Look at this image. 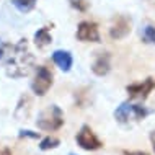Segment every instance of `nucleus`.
<instances>
[{
    "label": "nucleus",
    "mask_w": 155,
    "mask_h": 155,
    "mask_svg": "<svg viewBox=\"0 0 155 155\" xmlns=\"http://www.w3.org/2000/svg\"><path fill=\"white\" fill-rule=\"evenodd\" d=\"M153 88H155V80L152 77H149V78H145V80H142L139 83L127 85L126 91H127L129 98H132V100H145Z\"/></svg>",
    "instance_id": "39448f33"
},
{
    "label": "nucleus",
    "mask_w": 155,
    "mask_h": 155,
    "mask_svg": "<svg viewBox=\"0 0 155 155\" xmlns=\"http://www.w3.org/2000/svg\"><path fill=\"white\" fill-rule=\"evenodd\" d=\"M131 18H127V16L124 15H119L116 16L114 20H113V25L110 28V36L113 39H123L131 33Z\"/></svg>",
    "instance_id": "6e6552de"
},
{
    "label": "nucleus",
    "mask_w": 155,
    "mask_h": 155,
    "mask_svg": "<svg viewBox=\"0 0 155 155\" xmlns=\"http://www.w3.org/2000/svg\"><path fill=\"white\" fill-rule=\"evenodd\" d=\"M70 5L77 8L78 12H85L88 8V0H70Z\"/></svg>",
    "instance_id": "2eb2a0df"
},
{
    "label": "nucleus",
    "mask_w": 155,
    "mask_h": 155,
    "mask_svg": "<svg viewBox=\"0 0 155 155\" xmlns=\"http://www.w3.org/2000/svg\"><path fill=\"white\" fill-rule=\"evenodd\" d=\"M0 155H12V150L7 149V147H3V149H0Z\"/></svg>",
    "instance_id": "a211bd4d"
},
{
    "label": "nucleus",
    "mask_w": 155,
    "mask_h": 155,
    "mask_svg": "<svg viewBox=\"0 0 155 155\" xmlns=\"http://www.w3.org/2000/svg\"><path fill=\"white\" fill-rule=\"evenodd\" d=\"M77 39L83 43H100V31L96 23L82 21L77 28Z\"/></svg>",
    "instance_id": "0eeeda50"
},
{
    "label": "nucleus",
    "mask_w": 155,
    "mask_h": 155,
    "mask_svg": "<svg viewBox=\"0 0 155 155\" xmlns=\"http://www.w3.org/2000/svg\"><path fill=\"white\" fill-rule=\"evenodd\" d=\"M51 43H52V36H51V33H49V28L43 26L35 33V44L39 49H44L46 46H49Z\"/></svg>",
    "instance_id": "9b49d317"
},
{
    "label": "nucleus",
    "mask_w": 155,
    "mask_h": 155,
    "mask_svg": "<svg viewBox=\"0 0 155 155\" xmlns=\"http://www.w3.org/2000/svg\"><path fill=\"white\" fill-rule=\"evenodd\" d=\"M111 57L108 52H100L98 56L95 57L93 61V65H91V70H93L95 75H100V77H103V75H106L110 72L111 69Z\"/></svg>",
    "instance_id": "1a4fd4ad"
},
{
    "label": "nucleus",
    "mask_w": 155,
    "mask_h": 155,
    "mask_svg": "<svg viewBox=\"0 0 155 155\" xmlns=\"http://www.w3.org/2000/svg\"><path fill=\"white\" fill-rule=\"evenodd\" d=\"M64 124V113L57 104H51L38 114L36 126L41 131H57Z\"/></svg>",
    "instance_id": "f03ea898"
},
{
    "label": "nucleus",
    "mask_w": 155,
    "mask_h": 155,
    "mask_svg": "<svg viewBox=\"0 0 155 155\" xmlns=\"http://www.w3.org/2000/svg\"><path fill=\"white\" fill-rule=\"evenodd\" d=\"M150 142H152V147H153V152H155V131L150 132Z\"/></svg>",
    "instance_id": "6ab92c4d"
},
{
    "label": "nucleus",
    "mask_w": 155,
    "mask_h": 155,
    "mask_svg": "<svg viewBox=\"0 0 155 155\" xmlns=\"http://www.w3.org/2000/svg\"><path fill=\"white\" fill-rule=\"evenodd\" d=\"M12 3H13V7L18 12H21V13H28V12H31L33 8H35L36 0H12Z\"/></svg>",
    "instance_id": "f8f14e48"
},
{
    "label": "nucleus",
    "mask_w": 155,
    "mask_h": 155,
    "mask_svg": "<svg viewBox=\"0 0 155 155\" xmlns=\"http://www.w3.org/2000/svg\"><path fill=\"white\" fill-rule=\"evenodd\" d=\"M52 72L44 65H39L36 69V75L31 82V90L38 96H44L48 90L52 87Z\"/></svg>",
    "instance_id": "20e7f679"
},
{
    "label": "nucleus",
    "mask_w": 155,
    "mask_h": 155,
    "mask_svg": "<svg viewBox=\"0 0 155 155\" xmlns=\"http://www.w3.org/2000/svg\"><path fill=\"white\" fill-rule=\"evenodd\" d=\"M77 144L85 150H96L103 145L95 136V132L90 129V126H82V129L77 134Z\"/></svg>",
    "instance_id": "423d86ee"
},
{
    "label": "nucleus",
    "mask_w": 155,
    "mask_h": 155,
    "mask_svg": "<svg viewBox=\"0 0 155 155\" xmlns=\"http://www.w3.org/2000/svg\"><path fill=\"white\" fill-rule=\"evenodd\" d=\"M147 110L139 104H131V103H121L114 111V118L121 124H129L134 121H140L147 116Z\"/></svg>",
    "instance_id": "7ed1b4c3"
},
{
    "label": "nucleus",
    "mask_w": 155,
    "mask_h": 155,
    "mask_svg": "<svg viewBox=\"0 0 155 155\" xmlns=\"http://www.w3.org/2000/svg\"><path fill=\"white\" fill-rule=\"evenodd\" d=\"M69 155H77V153H69Z\"/></svg>",
    "instance_id": "412c9836"
},
{
    "label": "nucleus",
    "mask_w": 155,
    "mask_h": 155,
    "mask_svg": "<svg viewBox=\"0 0 155 155\" xmlns=\"http://www.w3.org/2000/svg\"><path fill=\"white\" fill-rule=\"evenodd\" d=\"M142 38H144L145 43H153L155 44V28L145 26L144 31H142Z\"/></svg>",
    "instance_id": "4468645a"
},
{
    "label": "nucleus",
    "mask_w": 155,
    "mask_h": 155,
    "mask_svg": "<svg viewBox=\"0 0 155 155\" xmlns=\"http://www.w3.org/2000/svg\"><path fill=\"white\" fill-rule=\"evenodd\" d=\"M33 65H35V57H33L30 48H28L26 39H20L8 52L5 62L7 75L12 78L26 77L31 72Z\"/></svg>",
    "instance_id": "f257e3e1"
},
{
    "label": "nucleus",
    "mask_w": 155,
    "mask_h": 155,
    "mask_svg": "<svg viewBox=\"0 0 155 155\" xmlns=\"http://www.w3.org/2000/svg\"><path fill=\"white\" fill-rule=\"evenodd\" d=\"M5 48H7V46L3 44L2 41H0V59H3V56L7 54V52H5Z\"/></svg>",
    "instance_id": "f3484780"
},
{
    "label": "nucleus",
    "mask_w": 155,
    "mask_h": 155,
    "mask_svg": "<svg viewBox=\"0 0 155 155\" xmlns=\"http://www.w3.org/2000/svg\"><path fill=\"white\" fill-rule=\"evenodd\" d=\"M52 61L62 72H69L72 69L74 59H72V54L69 51H64V49H57V51L52 52Z\"/></svg>",
    "instance_id": "9d476101"
},
{
    "label": "nucleus",
    "mask_w": 155,
    "mask_h": 155,
    "mask_svg": "<svg viewBox=\"0 0 155 155\" xmlns=\"http://www.w3.org/2000/svg\"><path fill=\"white\" fill-rule=\"evenodd\" d=\"M59 144H61V140L57 139V137H44L43 140L39 142V149L41 150H51V149H56V147H59Z\"/></svg>",
    "instance_id": "ddd939ff"
},
{
    "label": "nucleus",
    "mask_w": 155,
    "mask_h": 155,
    "mask_svg": "<svg viewBox=\"0 0 155 155\" xmlns=\"http://www.w3.org/2000/svg\"><path fill=\"white\" fill-rule=\"evenodd\" d=\"M18 137H30V139H39V132H33V131H28V129H21L18 132Z\"/></svg>",
    "instance_id": "dca6fc26"
},
{
    "label": "nucleus",
    "mask_w": 155,
    "mask_h": 155,
    "mask_svg": "<svg viewBox=\"0 0 155 155\" xmlns=\"http://www.w3.org/2000/svg\"><path fill=\"white\" fill-rule=\"evenodd\" d=\"M123 155H147L145 152H124Z\"/></svg>",
    "instance_id": "aec40b11"
}]
</instances>
